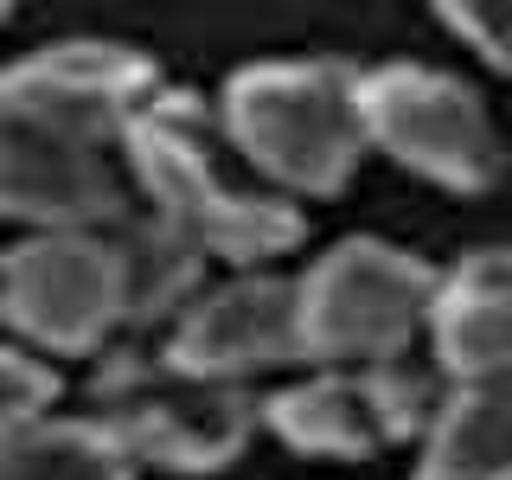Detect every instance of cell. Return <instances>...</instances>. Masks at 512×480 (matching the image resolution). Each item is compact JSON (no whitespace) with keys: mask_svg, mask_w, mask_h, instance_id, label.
Segmentation results:
<instances>
[{"mask_svg":"<svg viewBox=\"0 0 512 480\" xmlns=\"http://www.w3.org/2000/svg\"><path fill=\"white\" fill-rule=\"evenodd\" d=\"M167 352L192 372H212L224 384H256L263 372L301 365V276L244 269L186 301L167 327Z\"/></svg>","mask_w":512,"mask_h":480,"instance_id":"9","label":"cell"},{"mask_svg":"<svg viewBox=\"0 0 512 480\" xmlns=\"http://www.w3.org/2000/svg\"><path fill=\"white\" fill-rule=\"evenodd\" d=\"M0 320L26 352H103L135 327V276H128L122 224L96 231H32L0 256Z\"/></svg>","mask_w":512,"mask_h":480,"instance_id":"6","label":"cell"},{"mask_svg":"<svg viewBox=\"0 0 512 480\" xmlns=\"http://www.w3.org/2000/svg\"><path fill=\"white\" fill-rule=\"evenodd\" d=\"M442 404H448V378L423 352L397 365H320L314 378L263 397V429H276L295 455L372 461L397 442L423 448Z\"/></svg>","mask_w":512,"mask_h":480,"instance_id":"7","label":"cell"},{"mask_svg":"<svg viewBox=\"0 0 512 480\" xmlns=\"http://www.w3.org/2000/svg\"><path fill=\"white\" fill-rule=\"evenodd\" d=\"M167 90L148 52L64 39L0 71V218L96 231L135 212L128 135Z\"/></svg>","mask_w":512,"mask_h":480,"instance_id":"1","label":"cell"},{"mask_svg":"<svg viewBox=\"0 0 512 480\" xmlns=\"http://www.w3.org/2000/svg\"><path fill=\"white\" fill-rule=\"evenodd\" d=\"M218 135L295 199H333L365 154L359 71L333 58H269L244 64L218 90Z\"/></svg>","mask_w":512,"mask_h":480,"instance_id":"3","label":"cell"},{"mask_svg":"<svg viewBox=\"0 0 512 480\" xmlns=\"http://www.w3.org/2000/svg\"><path fill=\"white\" fill-rule=\"evenodd\" d=\"M58 397V378L39 352L26 346H0V429H20L32 416H45Z\"/></svg>","mask_w":512,"mask_h":480,"instance_id":"13","label":"cell"},{"mask_svg":"<svg viewBox=\"0 0 512 480\" xmlns=\"http://www.w3.org/2000/svg\"><path fill=\"white\" fill-rule=\"evenodd\" d=\"M359 116L365 148L391 154L416 180L442 192H487L506 167L500 128L480 109V96L436 64H378L359 71Z\"/></svg>","mask_w":512,"mask_h":480,"instance_id":"8","label":"cell"},{"mask_svg":"<svg viewBox=\"0 0 512 480\" xmlns=\"http://www.w3.org/2000/svg\"><path fill=\"white\" fill-rule=\"evenodd\" d=\"M0 480H135V461L90 416H32L0 429Z\"/></svg>","mask_w":512,"mask_h":480,"instance_id":"12","label":"cell"},{"mask_svg":"<svg viewBox=\"0 0 512 480\" xmlns=\"http://www.w3.org/2000/svg\"><path fill=\"white\" fill-rule=\"evenodd\" d=\"M90 397H96L90 423L135 468H167V474L231 468L244 455L250 429L263 423V397L250 384H224L212 372H192L167 346L109 352Z\"/></svg>","mask_w":512,"mask_h":480,"instance_id":"4","label":"cell"},{"mask_svg":"<svg viewBox=\"0 0 512 480\" xmlns=\"http://www.w3.org/2000/svg\"><path fill=\"white\" fill-rule=\"evenodd\" d=\"M416 480H512V378L448 384Z\"/></svg>","mask_w":512,"mask_h":480,"instance_id":"11","label":"cell"},{"mask_svg":"<svg viewBox=\"0 0 512 480\" xmlns=\"http://www.w3.org/2000/svg\"><path fill=\"white\" fill-rule=\"evenodd\" d=\"M0 26H7V7H0Z\"/></svg>","mask_w":512,"mask_h":480,"instance_id":"15","label":"cell"},{"mask_svg":"<svg viewBox=\"0 0 512 480\" xmlns=\"http://www.w3.org/2000/svg\"><path fill=\"white\" fill-rule=\"evenodd\" d=\"M429 359L448 384L512 378V244L480 250L442 269V308L429 333Z\"/></svg>","mask_w":512,"mask_h":480,"instance_id":"10","label":"cell"},{"mask_svg":"<svg viewBox=\"0 0 512 480\" xmlns=\"http://www.w3.org/2000/svg\"><path fill=\"white\" fill-rule=\"evenodd\" d=\"M218 116L192 90H160L128 135L135 205L205 269L244 276L301 244V212L282 192L237 186L218 160Z\"/></svg>","mask_w":512,"mask_h":480,"instance_id":"2","label":"cell"},{"mask_svg":"<svg viewBox=\"0 0 512 480\" xmlns=\"http://www.w3.org/2000/svg\"><path fill=\"white\" fill-rule=\"evenodd\" d=\"M442 269L423 256L346 237L301 276V352L308 365H397L436 333Z\"/></svg>","mask_w":512,"mask_h":480,"instance_id":"5","label":"cell"},{"mask_svg":"<svg viewBox=\"0 0 512 480\" xmlns=\"http://www.w3.org/2000/svg\"><path fill=\"white\" fill-rule=\"evenodd\" d=\"M442 26L468 52L487 58L493 71H512V0H461V7H442Z\"/></svg>","mask_w":512,"mask_h":480,"instance_id":"14","label":"cell"}]
</instances>
